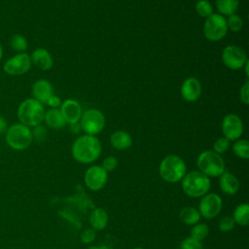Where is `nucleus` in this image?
<instances>
[{"label":"nucleus","instance_id":"f257e3e1","mask_svg":"<svg viewBox=\"0 0 249 249\" xmlns=\"http://www.w3.org/2000/svg\"><path fill=\"white\" fill-rule=\"evenodd\" d=\"M102 151L100 140L94 135L84 134L79 136L72 144L71 153L75 160L81 163L95 161Z\"/></svg>","mask_w":249,"mask_h":249},{"label":"nucleus","instance_id":"f03ea898","mask_svg":"<svg viewBox=\"0 0 249 249\" xmlns=\"http://www.w3.org/2000/svg\"><path fill=\"white\" fill-rule=\"evenodd\" d=\"M45 112L44 105L31 97L20 102L18 107L17 116L19 123L29 127H34L41 124V123L44 121Z\"/></svg>","mask_w":249,"mask_h":249},{"label":"nucleus","instance_id":"7ed1b4c3","mask_svg":"<svg viewBox=\"0 0 249 249\" xmlns=\"http://www.w3.org/2000/svg\"><path fill=\"white\" fill-rule=\"evenodd\" d=\"M183 192L190 197H201L206 195L211 186L210 178L198 170L185 174L181 180Z\"/></svg>","mask_w":249,"mask_h":249},{"label":"nucleus","instance_id":"20e7f679","mask_svg":"<svg viewBox=\"0 0 249 249\" xmlns=\"http://www.w3.org/2000/svg\"><path fill=\"white\" fill-rule=\"evenodd\" d=\"M5 140L11 149L15 151H23L27 149L33 141L32 130L29 126L21 123L14 124L7 127L5 131Z\"/></svg>","mask_w":249,"mask_h":249},{"label":"nucleus","instance_id":"39448f33","mask_svg":"<svg viewBox=\"0 0 249 249\" xmlns=\"http://www.w3.org/2000/svg\"><path fill=\"white\" fill-rule=\"evenodd\" d=\"M159 172L165 182L177 183L187 173V165L179 156L168 155L161 160Z\"/></svg>","mask_w":249,"mask_h":249},{"label":"nucleus","instance_id":"423d86ee","mask_svg":"<svg viewBox=\"0 0 249 249\" xmlns=\"http://www.w3.org/2000/svg\"><path fill=\"white\" fill-rule=\"evenodd\" d=\"M198 171L207 177H219L226 169L225 161L221 155L213 150H205L201 152L196 160Z\"/></svg>","mask_w":249,"mask_h":249},{"label":"nucleus","instance_id":"0eeeda50","mask_svg":"<svg viewBox=\"0 0 249 249\" xmlns=\"http://www.w3.org/2000/svg\"><path fill=\"white\" fill-rule=\"evenodd\" d=\"M228 30L226 18L220 14L214 13L205 18L202 28L204 37L211 42L222 40L227 35Z\"/></svg>","mask_w":249,"mask_h":249},{"label":"nucleus","instance_id":"6e6552de","mask_svg":"<svg viewBox=\"0 0 249 249\" xmlns=\"http://www.w3.org/2000/svg\"><path fill=\"white\" fill-rule=\"evenodd\" d=\"M79 123L82 130L86 134L95 136L103 130L105 126V117L100 110L90 108L82 113Z\"/></svg>","mask_w":249,"mask_h":249},{"label":"nucleus","instance_id":"1a4fd4ad","mask_svg":"<svg viewBox=\"0 0 249 249\" xmlns=\"http://www.w3.org/2000/svg\"><path fill=\"white\" fill-rule=\"evenodd\" d=\"M30 54L27 53H17L8 58L3 66L4 72L9 76H20L26 74L31 68Z\"/></svg>","mask_w":249,"mask_h":249},{"label":"nucleus","instance_id":"9d476101","mask_svg":"<svg viewBox=\"0 0 249 249\" xmlns=\"http://www.w3.org/2000/svg\"><path fill=\"white\" fill-rule=\"evenodd\" d=\"M245 51L236 45H229L222 52V61L224 65L231 70L242 69L247 61Z\"/></svg>","mask_w":249,"mask_h":249},{"label":"nucleus","instance_id":"9b49d317","mask_svg":"<svg viewBox=\"0 0 249 249\" xmlns=\"http://www.w3.org/2000/svg\"><path fill=\"white\" fill-rule=\"evenodd\" d=\"M223 207V200L221 196L215 193H207L203 196L198 204V212L204 219H213L221 212Z\"/></svg>","mask_w":249,"mask_h":249},{"label":"nucleus","instance_id":"f8f14e48","mask_svg":"<svg viewBox=\"0 0 249 249\" xmlns=\"http://www.w3.org/2000/svg\"><path fill=\"white\" fill-rule=\"evenodd\" d=\"M243 123L239 116L233 113L226 115L222 121V133L230 141L239 139L243 133Z\"/></svg>","mask_w":249,"mask_h":249},{"label":"nucleus","instance_id":"ddd939ff","mask_svg":"<svg viewBox=\"0 0 249 249\" xmlns=\"http://www.w3.org/2000/svg\"><path fill=\"white\" fill-rule=\"evenodd\" d=\"M108 180V173L101 167V165L89 166L84 175V182L86 186L93 191H100L103 189Z\"/></svg>","mask_w":249,"mask_h":249},{"label":"nucleus","instance_id":"4468645a","mask_svg":"<svg viewBox=\"0 0 249 249\" xmlns=\"http://www.w3.org/2000/svg\"><path fill=\"white\" fill-rule=\"evenodd\" d=\"M180 91L183 99L189 102H194L200 97L202 87L196 78L189 77L183 81Z\"/></svg>","mask_w":249,"mask_h":249},{"label":"nucleus","instance_id":"2eb2a0df","mask_svg":"<svg viewBox=\"0 0 249 249\" xmlns=\"http://www.w3.org/2000/svg\"><path fill=\"white\" fill-rule=\"evenodd\" d=\"M59 110L66 124H69L78 123L83 113L81 104L75 99H66L63 102H61Z\"/></svg>","mask_w":249,"mask_h":249},{"label":"nucleus","instance_id":"dca6fc26","mask_svg":"<svg viewBox=\"0 0 249 249\" xmlns=\"http://www.w3.org/2000/svg\"><path fill=\"white\" fill-rule=\"evenodd\" d=\"M31 91L33 98L38 100L42 104H46L48 99L53 94V89L52 84L45 79H39L35 81L32 86Z\"/></svg>","mask_w":249,"mask_h":249},{"label":"nucleus","instance_id":"f3484780","mask_svg":"<svg viewBox=\"0 0 249 249\" xmlns=\"http://www.w3.org/2000/svg\"><path fill=\"white\" fill-rule=\"evenodd\" d=\"M30 58H31V62L43 71L50 70L53 65V58L51 53L44 48L35 49L32 52Z\"/></svg>","mask_w":249,"mask_h":249},{"label":"nucleus","instance_id":"a211bd4d","mask_svg":"<svg viewBox=\"0 0 249 249\" xmlns=\"http://www.w3.org/2000/svg\"><path fill=\"white\" fill-rule=\"evenodd\" d=\"M219 186L221 191L228 196L235 195L239 190V181L232 173L224 171L220 176Z\"/></svg>","mask_w":249,"mask_h":249},{"label":"nucleus","instance_id":"6ab92c4d","mask_svg":"<svg viewBox=\"0 0 249 249\" xmlns=\"http://www.w3.org/2000/svg\"><path fill=\"white\" fill-rule=\"evenodd\" d=\"M110 143L116 150H125L132 145V137L127 131L116 130L110 136Z\"/></svg>","mask_w":249,"mask_h":249},{"label":"nucleus","instance_id":"aec40b11","mask_svg":"<svg viewBox=\"0 0 249 249\" xmlns=\"http://www.w3.org/2000/svg\"><path fill=\"white\" fill-rule=\"evenodd\" d=\"M89 224L94 231L104 230L108 224V213L102 207L94 208L89 215Z\"/></svg>","mask_w":249,"mask_h":249},{"label":"nucleus","instance_id":"412c9836","mask_svg":"<svg viewBox=\"0 0 249 249\" xmlns=\"http://www.w3.org/2000/svg\"><path fill=\"white\" fill-rule=\"evenodd\" d=\"M44 121L49 127L53 129H60L66 125V122L58 108H51L46 111Z\"/></svg>","mask_w":249,"mask_h":249},{"label":"nucleus","instance_id":"4be33fe9","mask_svg":"<svg viewBox=\"0 0 249 249\" xmlns=\"http://www.w3.org/2000/svg\"><path fill=\"white\" fill-rule=\"evenodd\" d=\"M200 218L198 210L193 206H185L179 211V219L186 225L194 226L199 222Z\"/></svg>","mask_w":249,"mask_h":249},{"label":"nucleus","instance_id":"5701e85b","mask_svg":"<svg viewBox=\"0 0 249 249\" xmlns=\"http://www.w3.org/2000/svg\"><path fill=\"white\" fill-rule=\"evenodd\" d=\"M232 219L235 224L245 227L249 223V205L248 203L238 204L232 213Z\"/></svg>","mask_w":249,"mask_h":249},{"label":"nucleus","instance_id":"b1692460","mask_svg":"<svg viewBox=\"0 0 249 249\" xmlns=\"http://www.w3.org/2000/svg\"><path fill=\"white\" fill-rule=\"evenodd\" d=\"M215 4L220 15L229 17L235 14L236 10L238 9L239 0H216Z\"/></svg>","mask_w":249,"mask_h":249},{"label":"nucleus","instance_id":"393cba45","mask_svg":"<svg viewBox=\"0 0 249 249\" xmlns=\"http://www.w3.org/2000/svg\"><path fill=\"white\" fill-rule=\"evenodd\" d=\"M233 154L242 160L249 158V142L246 139H237L232 145Z\"/></svg>","mask_w":249,"mask_h":249},{"label":"nucleus","instance_id":"a878e982","mask_svg":"<svg viewBox=\"0 0 249 249\" xmlns=\"http://www.w3.org/2000/svg\"><path fill=\"white\" fill-rule=\"evenodd\" d=\"M10 46L17 53H24L27 50L28 43L24 36L17 33L11 37Z\"/></svg>","mask_w":249,"mask_h":249},{"label":"nucleus","instance_id":"bb28decb","mask_svg":"<svg viewBox=\"0 0 249 249\" xmlns=\"http://www.w3.org/2000/svg\"><path fill=\"white\" fill-rule=\"evenodd\" d=\"M209 233V228L205 223H196L193 226L191 230V236L197 239L202 240L204 239Z\"/></svg>","mask_w":249,"mask_h":249},{"label":"nucleus","instance_id":"cd10ccee","mask_svg":"<svg viewBox=\"0 0 249 249\" xmlns=\"http://www.w3.org/2000/svg\"><path fill=\"white\" fill-rule=\"evenodd\" d=\"M196 11L201 18H208L213 14V7L208 0H198L196 4Z\"/></svg>","mask_w":249,"mask_h":249},{"label":"nucleus","instance_id":"c85d7f7f","mask_svg":"<svg viewBox=\"0 0 249 249\" xmlns=\"http://www.w3.org/2000/svg\"><path fill=\"white\" fill-rule=\"evenodd\" d=\"M227 19V25L228 29L233 32H238L243 28V20L240 16L236 14H232L228 17Z\"/></svg>","mask_w":249,"mask_h":249},{"label":"nucleus","instance_id":"c756f323","mask_svg":"<svg viewBox=\"0 0 249 249\" xmlns=\"http://www.w3.org/2000/svg\"><path fill=\"white\" fill-rule=\"evenodd\" d=\"M229 148H230V140L224 136L216 139L213 144V151L219 155L227 152Z\"/></svg>","mask_w":249,"mask_h":249},{"label":"nucleus","instance_id":"7c9ffc66","mask_svg":"<svg viewBox=\"0 0 249 249\" xmlns=\"http://www.w3.org/2000/svg\"><path fill=\"white\" fill-rule=\"evenodd\" d=\"M234 226H235V223H234L232 217H231V216H225V217L221 218V220L219 221V224H218L219 230L223 232L231 231V230H233Z\"/></svg>","mask_w":249,"mask_h":249},{"label":"nucleus","instance_id":"2f4dec72","mask_svg":"<svg viewBox=\"0 0 249 249\" xmlns=\"http://www.w3.org/2000/svg\"><path fill=\"white\" fill-rule=\"evenodd\" d=\"M180 249H202V244L200 240L189 236L181 242Z\"/></svg>","mask_w":249,"mask_h":249},{"label":"nucleus","instance_id":"473e14b6","mask_svg":"<svg viewBox=\"0 0 249 249\" xmlns=\"http://www.w3.org/2000/svg\"><path fill=\"white\" fill-rule=\"evenodd\" d=\"M118 166V159L114 156H109L107 158H105L102 161V165L101 167L108 173L111 172L113 170H115Z\"/></svg>","mask_w":249,"mask_h":249},{"label":"nucleus","instance_id":"72a5a7b5","mask_svg":"<svg viewBox=\"0 0 249 249\" xmlns=\"http://www.w3.org/2000/svg\"><path fill=\"white\" fill-rule=\"evenodd\" d=\"M95 237H96V233H95V231L92 229H87L81 233V240L85 244L91 243L92 241H94Z\"/></svg>","mask_w":249,"mask_h":249},{"label":"nucleus","instance_id":"f704fd0d","mask_svg":"<svg viewBox=\"0 0 249 249\" xmlns=\"http://www.w3.org/2000/svg\"><path fill=\"white\" fill-rule=\"evenodd\" d=\"M239 99L242 103L247 105L249 103V82L248 80L241 86L239 89Z\"/></svg>","mask_w":249,"mask_h":249},{"label":"nucleus","instance_id":"c9c22d12","mask_svg":"<svg viewBox=\"0 0 249 249\" xmlns=\"http://www.w3.org/2000/svg\"><path fill=\"white\" fill-rule=\"evenodd\" d=\"M32 135H33V139L35 138L37 141H44L46 139L47 136V130L45 128V126L39 124L34 126V130L32 131Z\"/></svg>","mask_w":249,"mask_h":249},{"label":"nucleus","instance_id":"e433bc0d","mask_svg":"<svg viewBox=\"0 0 249 249\" xmlns=\"http://www.w3.org/2000/svg\"><path fill=\"white\" fill-rule=\"evenodd\" d=\"M46 104H47L48 106H50L51 108H58V107H60V105H61V100H60V98H59L57 95L53 94V95L48 99V101L46 102Z\"/></svg>","mask_w":249,"mask_h":249},{"label":"nucleus","instance_id":"4c0bfd02","mask_svg":"<svg viewBox=\"0 0 249 249\" xmlns=\"http://www.w3.org/2000/svg\"><path fill=\"white\" fill-rule=\"evenodd\" d=\"M7 127H8L7 121L5 120L4 117L0 116V134L4 133L6 131V129H7Z\"/></svg>","mask_w":249,"mask_h":249},{"label":"nucleus","instance_id":"58836bf2","mask_svg":"<svg viewBox=\"0 0 249 249\" xmlns=\"http://www.w3.org/2000/svg\"><path fill=\"white\" fill-rule=\"evenodd\" d=\"M70 130L72 131V132H74V133H78V132H80L81 130H82V128H81V125H80V123L78 122V123H74V124H70Z\"/></svg>","mask_w":249,"mask_h":249},{"label":"nucleus","instance_id":"ea45409f","mask_svg":"<svg viewBox=\"0 0 249 249\" xmlns=\"http://www.w3.org/2000/svg\"><path fill=\"white\" fill-rule=\"evenodd\" d=\"M2 57H3V47H2V45L0 43V61H1Z\"/></svg>","mask_w":249,"mask_h":249},{"label":"nucleus","instance_id":"a19ab883","mask_svg":"<svg viewBox=\"0 0 249 249\" xmlns=\"http://www.w3.org/2000/svg\"><path fill=\"white\" fill-rule=\"evenodd\" d=\"M133 249H144V248H142V247H139V246H138V247H134Z\"/></svg>","mask_w":249,"mask_h":249}]
</instances>
